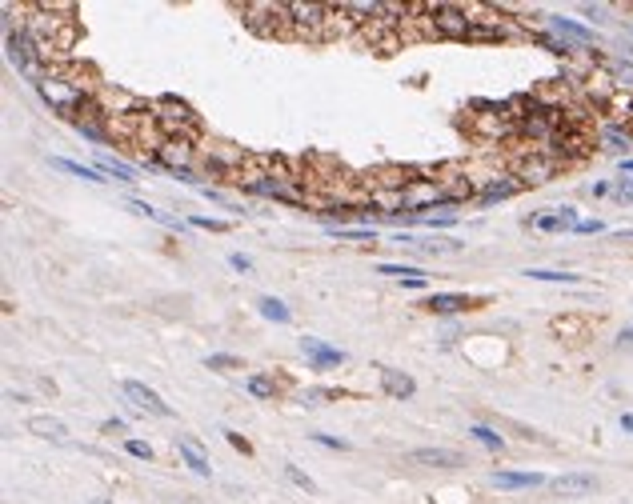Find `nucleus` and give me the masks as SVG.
<instances>
[{
	"instance_id": "aec40b11",
	"label": "nucleus",
	"mask_w": 633,
	"mask_h": 504,
	"mask_svg": "<svg viewBox=\"0 0 633 504\" xmlns=\"http://www.w3.org/2000/svg\"><path fill=\"white\" fill-rule=\"evenodd\" d=\"M533 41H537V45L545 48V52H553V56H562V60H569V56H577V52H581V48H577V45H569V41H562V36H549V32H537Z\"/></svg>"
},
{
	"instance_id": "423d86ee",
	"label": "nucleus",
	"mask_w": 633,
	"mask_h": 504,
	"mask_svg": "<svg viewBox=\"0 0 633 504\" xmlns=\"http://www.w3.org/2000/svg\"><path fill=\"white\" fill-rule=\"evenodd\" d=\"M120 389H124V396H129V400H133V404H137L141 413H148V416H161V420H168V416H173V409H168V404H164L161 396H157V392L148 389V385H141V380H124Z\"/></svg>"
},
{
	"instance_id": "a19ab883",
	"label": "nucleus",
	"mask_w": 633,
	"mask_h": 504,
	"mask_svg": "<svg viewBox=\"0 0 633 504\" xmlns=\"http://www.w3.org/2000/svg\"><path fill=\"white\" fill-rule=\"evenodd\" d=\"M617 344H621V348H625V344H633V324H630V328H621V336H617Z\"/></svg>"
},
{
	"instance_id": "c85d7f7f",
	"label": "nucleus",
	"mask_w": 633,
	"mask_h": 504,
	"mask_svg": "<svg viewBox=\"0 0 633 504\" xmlns=\"http://www.w3.org/2000/svg\"><path fill=\"white\" fill-rule=\"evenodd\" d=\"M321 400H333V392H329V389H309V392H301V404H305V409H317Z\"/></svg>"
},
{
	"instance_id": "bb28decb",
	"label": "nucleus",
	"mask_w": 633,
	"mask_h": 504,
	"mask_svg": "<svg viewBox=\"0 0 633 504\" xmlns=\"http://www.w3.org/2000/svg\"><path fill=\"white\" fill-rule=\"evenodd\" d=\"M221 436H225V440L233 444V448H236V453H241V457H253V444H249V440H245V436H241V433H233V428H225V433H221Z\"/></svg>"
},
{
	"instance_id": "7c9ffc66",
	"label": "nucleus",
	"mask_w": 633,
	"mask_h": 504,
	"mask_svg": "<svg viewBox=\"0 0 633 504\" xmlns=\"http://www.w3.org/2000/svg\"><path fill=\"white\" fill-rule=\"evenodd\" d=\"M309 440H317V444H325V448H337V453H345V448H349V440H341V436H329V433H313Z\"/></svg>"
},
{
	"instance_id": "4be33fe9",
	"label": "nucleus",
	"mask_w": 633,
	"mask_h": 504,
	"mask_svg": "<svg viewBox=\"0 0 633 504\" xmlns=\"http://www.w3.org/2000/svg\"><path fill=\"white\" fill-rule=\"evenodd\" d=\"M257 308H260V317H265V321H277V324H289V321H293V312H289V308H285V300H277V297H260Z\"/></svg>"
},
{
	"instance_id": "e433bc0d",
	"label": "nucleus",
	"mask_w": 633,
	"mask_h": 504,
	"mask_svg": "<svg viewBox=\"0 0 633 504\" xmlns=\"http://www.w3.org/2000/svg\"><path fill=\"white\" fill-rule=\"evenodd\" d=\"M229 264H233L236 273H253V260H249V256H241V252H233V256H229Z\"/></svg>"
},
{
	"instance_id": "79ce46f5",
	"label": "nucleus",
	"mask_w": 633,
	"mask_h": 504,
	"mask_svg": "<svg viewBox=\"0 0 633 504\" xmlns=\"http://www.w3.org/2000/svg\"><path fill=\"white\" fill-rule=\"evenodd\" d=\"M401 284H405V288H425L429 280H425V276H413V280H401Z\"/></svg>"
},
{
	"instance_id": "393cba45",
	"label": "nucleus",
	"mask_w": 633,
	"mask_h": 504,
	"mask_svg": "<svg viewBox=\"0 0 633 504\" xmlns=\"http://www.w3.org/2000/svg\"><path fill=\"white\" fill-rule=\"evenodd\" d=\"M377 273H381V276H397V280H413V276H425L421 268H413V264H377Z\"/></svg>"
},
{
	"instance_id": "4c0bfd02",
	"label": "nucleus",
	"mask_w": 633,
	"mask_h": 504,
	"mask_svg": "<svg viewBox=\"0 0 633 504\" xmlns=\"http://www.w3.org/2000/svg\"><path fill=\"white\" fill-rule=\"evenodd\" d=\"M241 360L236 356H209V368H236Z\"/></svg>"
},
{
	"instance_id": "39448f33",
	"label": "nucleus",
	"mask_w": 633,
	"mask_h": 504,
	"mask_svg": "<svg viewBox=\"0 0 633 504\" xmlns=\"http://www.w3.org/2000/svg\"><path fill=\"white\" fill-rule=\"evenodd\" d=\"M301 356H305L309 368H317V372L345 365V352L333 348V344H325V341H317V336H301Z\"/></svg>"
},
{
	"instance_id": "dca6fc26",
	"label": "nucleus",
	"mask_w": 633,
	"mask_h": 504,
	"mask_svg": "<svg viewBox=\"0 0 633 504\" xmlns=\"http://www.w3.org/2000/svg\"><path fill=\"white\" fill-rule=\"evenodd\" d=\"M96 168H100L104 176H113V181H120V184H133V181H137V172H133L129 164H120L117 157H109V152H96Z\"/></svg>"
},
{
	"instance_id": "2f4dec72",
	"label": "nucleus",
	"mask_w": 633,
	"mask_h": 504,
	"mask_svg": "<svg viewBox=\"0 0 633 504\" xmlns=\"http://www.w3.org/2000/svg\"><path fill=\"white\" fill-rule=\"evenodd\" d=\"M124 453L137 457V460H153V448H148L144 440H124Z\"/></svg>"
},
{
	"instance_id": "ea45409f",
	"label": "nucleus",
	"mask_w": 633,
	"mask_h": 504,
	"mask_svg": "<svg viewBox=\"0 0 633 504\" xmlns=\"http://www.w3.org/2000/svg\"><path fill=\"white\" fill-rule=\"evenodd\" d=\"M100 428H104V433H124V420H117V416H113V420H104Z\"/></svg>"
},
{
	"instance_id": "412c9836",
	"label": "nucleus",
	"mask_w": 633,
	"mask_h": 504,
	"mask_svg": "<svg viewBox=\"0 0 633 504\" xmlns=\"http://www.w3.org/2000/svg\"><path fill=\"white\" fill-rule=\"evenodd\" d=\"M529 280H545V284H581L577 273H562V268H525Z\"/></svg>"
},
{
	"instance_id": "c9c22d12",
	"label": "nucleus",
	"mask_w": 633,
	"mask_h": 504,
	"mask_svg": "<svg viewBox=\"0 0 633 504\" xmlns=\"http://www.w3.org/2000/svg\"><path fill=\"white\" fill-rule=\"evenodd\" d=\"M573 232H577V236H597V232H606V225H601V220H581Z\"/></svg>"
},
{
	"instance_id": "f03ea898",
	"label": "nucleus",
	"mask_w": 633,
	"mask_h": 504,
	"mask_svg": "<svg viewBox=\"0 0 633 504\" xmlns=\"http://www.w3.org/2000/svg\"><path fill=\"white\" fill-rule=\"evenodd\" d=\"M4 48H8V60L16 65V72H24L32 84H41V80L48 76V72H45V56H41V48H36V41L28 36V28H24V24L8 28Z\"/></svg>"
},
{
	"instance_id": "6ab92c4d",
	"label": "nucleus",
	"mask_w": 633,
	"mask_h": 504,
	"mask_svg": "<svg viewBox=\"0 0 633 504\" xmlns=\"http://www.w3.org/2000/svg\"><path fill=\"white\" fill-rule=\"evenodd\" d=\"M28 433L45 436V440H65V436H69V428H65L56 416H32V420H28Z\"/></svg>"
},
{
	"instance_id": "37998d69",
	"label": "nucleus",
	"mask_w": 633,
	"mask_h": 504,
	"mask_svg": "<svg viewBox=\"0 0 633 504\" xmlns=\"http://www.w3.org/2000/svg\"><path fill=\"white\" fill-rule=\"evenodd\" d=\"M621 428H625V433L633 436V416H630V413H621Z\"/></svg>"
},
{
	"instance_id": "9b49d317",
	"label": "nucleus",
	"mask_w": 633,
	"mask_h": 504,
	"mask_svg": "<svg viewBox=\"0 0 633 504\" xmlns=\"http://www.w3.org/2000/svg\"><path fill=\"white\" fill-rule=\"evenodd\" d=\"M409 460L425 468H461V453H449V448H413Z\"/></svg>"
},
{
	"instance_id": "a878e982",
	"label": "nucleus",
	"mask_w": 633,
	"mask_h": 504,
	"mask_svg": "<svg viewBox=\"0 0 633 504\" xmlns=\"http://www.w3.org/2000/svg\"><path fill=\"white\" fill-rule=\"evenodd\" d=\"M285 477H289V481L297 484V488H305V492H317V484L309 481V477L301 472V468H297V464H285Z\"/></svg>"
},
{
	"instance_id": "b1692460",
	"label": "nucleus",
	"mask_w": 633,
	"mask_h": 504,
	"mask_svg": "<svg viewBox=\"0 0 633 504\" xmlns=\"http://www.w3.org/2000/svg\"><path fill=\"white\" fill-rule=\"evenodd\" d=\"M469 436H477V440H481L485 448H493V453H501V448H505V436H497V433L489 428V424H473Z\"/></svg>"
},
{
	"instance_id": "7ed1b4c3",
	"label": "nucleus",
	"mask_w": 633,
	"mask_h": 504,
	"mask_svg": "<svg viewBox=\"0 0 633 504\" xmlns=\"http://www.w3.org/2000/svg\"><path fill=\"white\" fill-rule=\"evenodd\" d=\"M157 168L164 172H173V176H181V181H197V172H192V140H181V137H164L157 144V152H148Z\"/></svg>"
},
{
	"instance_id": "473e14b6",
	"label": "nucleus",
	"mask_w": 633,
	"mask_h": 504,
	"mask_svg": "<svg viewBox=\"0 0 633 504\" xmlns=\"http://www.w3.org/2000/svg\"><path fill=\"white\" fill-rule=\"evenodd\" d=\"M129 208H133L137 216H144V220H161V212H157L153 205H144V201H133V196H129Z\"/></svg>"
},
{
	"instance_id": "4468645a",
	"label": "nucleus",
	"mask_w": 633,
	"mask_h": 504,
	"mask_svg": "<svg viewBox=\"0 0 633 504\" xmlns=\"http://www.w3.org/2000/svg\"><path fill=\"white\" fill-rule=\"evenodd\" d=\"M381 385H385V392H389L393 400H409V396L417 392L413 376H409V372H397V368H385V372H381Z\"/></svg>"
},
{
	"instance_id": "a18cd8bd",
	"label": "nucleus",
	"mask_w": 633,
	"mask_h": 504,
	"mask_svg": "<svg viewBox=\"0 0 633 504\" xmlns=\"http://www.w3.org/2000/svg\"><path fill=\"white\" fill-rule=\"evenodd\" d=\"M613 240H633V229H625V232H613Z\"/></svg>"
},
{
	"instance_id": "49530a36",
	"label": "nucleus",
	"mask_w": 633,
	"mask_h": 504,
	"mask_svg": "<svg viewBox=\"0 0 633 504\" xmlns=\"http://www.w3.org/2000/svg\"><path fill=\"white\" fill-rule=\"evenodd\" d=\"M93 504H104V501H93Z\"/></svg>"
},
{
	"instance_id": "f257e3e1",
	"label": "nucleus",
	"mask_w": 633,
	"mask_h": 504,
	"mask_svg": "<svg viewBox=\"0 0 633 504\" xmlns=\"http://www.w3.org/2000/svg\"><path fill=\"white\" fill-rule=\"evenodd\" d=\"M148 108H153V124H157L161 137L192 140L197 133H201V116L192 113L185 100H177V96H161V100H153Z\"/></svg>"
},
{
	"instance_id": "0eeeda50",
	"label": "nucleus",
	"mask_w": 633,
	"mask_h": 504,
	"mask_svg": "<svg viewBox=\"0 0 633 504\" xmlns=\"http://www.w3.org/2000/svg\"><path fill=\"white\" fill-rule=\"evenodd\" d=\"M177 457L185 460V464L192 468V472H197V477H212L209 453H205V444H201L197 436H177Z\"/></svg>"
},
{
	"instance_id": "f3484780",
	"label": "nucleus",
	"mask_w": 633,
	"mask_h": 504,
	"mask_svg": "<svg viewBox=\"0 0 633 504\" xmlns=\"http://www.w3.org/2000/svg\"><path fill=\"white\" fill-rule=\"evenodd\" d=\"M601 144L610 148V152H625L633 144V133L625 124H601Z\"/></svg>"
},
{
	"instance_id": "2eb2a0df",
	"label": "nucleus",
	"mask_w": 633,
	"mask_h": 504,
	"mask_svg": "<svg viewBox=\"0 0 633 504\" xmlns=\"http://www.w3.org/2000/svg\"><path fill=\"white\" fill-rule=\"evenodd\" d=\"M489 481L493 488H541V484H549L541 472H493Z\"/></svg>"
},
{
	"instance_id": "6e6552de",
	"label": "nucleus",
	"mask_w": 633,
	"mask_h": 504,
	"mask_svg": "<svg viewBox=\"0 0 633 504\" xmlns=\"http://www.w3.org/2000/svg\"><path fill=\"white\" fill-rule=\"evenodd\" d=\"M537 232H573L577 225H581V216H577V208H553V212H541V216H533L529 220Z\"/></svg>"
},
{
	"instance_id": "cd10ccee",
	"label": "nucleus",
	"mask_w": 633,
	"mask_h": 504,
	"mask_svg": "<svg viewBox=\"0 0 633 504\" xmlns=\"http://www.w3.org/2000/svg\"><path fill=\"white\" fill-rule=\"evenodd\" d=\"M341 240H369L373 244V236H377V229H333Z\"/></svg>"
},
{
	"instance_id": "c756f323",
	"label": "nucleus",
	"mask_w": 633,
	"mask_h": 504,
	"mask_svg": "<svg viewBox=\"0 0 633 504\" xmlns=\"http://www.w3.org/2000/svg\"><path fill=\"white\" fill-rule=\"evenodd\" d=\"M417 225H425V229H449V225H457V216L453 212H441V216H421Z\"/></svg>"
},
{
	"instance_id": "20e7f679",
	"label": "nucleus",
	"mask_w": 633,
	"mask_h": 504,
	"mask_svg": "<svg viewBox=\"0 0 633 504\" xmlns=\"http://www.w3.org/2000/svg\"><path fill=\"white\" fill-rule=\"evenodd\" d=\"M562 172V161H553L549 152H541V148H529V152H521L513 161V176L525 188H537V184H545V181H553Z\"/></svg>"
},
{
	"instance_id": "ddd939ff",
	"label": "nucleus",
	"mask_w": 633,
	"mask_h": 504,
	"mask_svg": "<svg viewBox=\"0 0 633 504\" xmlns=\"http://www.w3.org/2000/svg\"><path fill=\"white\" fill-rule=\"evenodd\" d=\"M421 308L425 312H437V317H453V312H465L469 300L461 297V293H429Z\"/></svg>"
},
{
	"instance_id": "1a4fd4ad",
	"label": "nucleus",
	"mask_w": 633,
	"mask_h": 504,
	"mask_svg": "<svg viewBox=\"0 0 633 504\" xmlns=\"http://www.w3.org/2000/svg\"><path fill=\"white\" fill-rule=\"evenodd\" d=\"M521 188H525V184L517 181L513 172H505V176H493V181L485 184L481 192H477V205L489 208V205H497V201H509V196H517Z\"/></svg>"
},
{
	"instance_id": "72a5a7b5",
	"label": "nucleus",
	"mask_w": 633,
	"mask_h": 504,
	"mask_svg": "<svg viewBox=\"0 0 633 504\" xmlns=\"http://www.w3.org/2000/svg\"><path fill=\"white\" fill-rule=\"evenodd\" d=\"M192 225H197V229H209V232H225V229H229V225L216 220V216H192Z\"/></svg>"
},
{
	"instance_id": "c03bdc74",
	"label": "nucleus",
	"mask_w": 633,
	"mask_h": 504,
	"mask_svg": "<svg viewBox=\"0 0 633 504\" xmlns=\"http://www.w3.org/2000/svg\"><path fill=\"white\" fill-rule=\"evenodd\" d=\"M621 172H630V176H633V157H621Z\"/></svg>"
},
{
	"instance_id": "58836bf2",
	"label": "nucleus",
	"mask_w": 633,
	"mask_h": 504,
	"mask_svg": "<svg viewBox=\"0 0 633 504\" xmlns=\"http://www.w3.org/2000/svg\"><path fill=\"white\" fill-rule=\"evenodd\" d=\"M613 188H610V181H597L593 184V188H589V196H597V201H601V196H610Z\"/></svg>"
},
{
	"instance_id": "5701e85b",
	"label": "nucleus",
	"mask_w": 633,
	"mask_h": 504,
	"mask_svg": "<svg viewBox=\"0 0 633 504\" xmlns=\"http://www.w3.org/2000/svg\"><path fill=\"white\" fill-rule=\"evenodd\" d=\"M249 392H253L257 400H273V396H277V380L265 376V372H253V376H249Z\"/></svg>"
},
{
	"instance_id": "f8f14e48",
	"label": "nucleus",
	"mask_w": 633,
	"mask_h": 504,
	"mask_svg": "<svg viewBox=\"0 0 633 504\" xmlns=\"http://www.w3.org/2000/svg\"><path fill=\"white\" fill-rule=\"evenodd\" d=\"M549 488H553L557 496H586V492L597 488V481H593L589 472H565V477H557V481H549Z\"/></svg>"
},
{
	"instance_id": "f704fd0d",
	"label": "nucleus",
	"mask_w": 633,
	"mask_h": 504,
	"mask_svg": "<svg viewBox=\"0 0 633 504\" xmlns=\"http://www.w3.org/2000/svg\"><path fill=\"white\" fill-rule=\"evenodd\" d=\"M613 201H617V205H633V181L617 184V188H613Z\"/></svg>"
},
{
	"instance_id": "9d476101",
	"label": "nucleus",
	"mask_w": 633,
	"mask_h": 504,
	"mask_svg": "<svg viewBox=\"0 0 633 504\" xmlns=\"http://www.w3.org/2000/svg\"><path fill=\"white\" fill-rule=\"evenodd\" d=\"M549 28L562 36V41H569V45H577V48H593V32H589L586 24H577V21H569V16H549Z\"/></svg>"
},
{
	"instance_id": "a211bd4d",
	"label": "nucleus",
	"mask_w": 633,
	"mask_h": 504,
	"mask_svg": "<svg viewBox=\"0 0 633 504\" xmlns=\"http://www.w3.org/2000/svg\"><path fill=\"white\" fill-rule=\"evenodd\" d=\"M52 168H60V172H69V176H80V181L104 184V172H100V168H89V164H80V161H65V157H52Z\"/></svg>"
}]
</instances>
